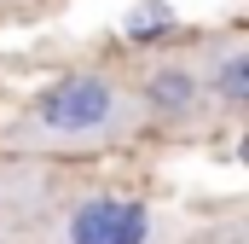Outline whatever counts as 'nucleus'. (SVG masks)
I'll list each match as a JSON object with an SVG mask.
<instances>
[{
	"mask_svg": "<svg viewBox=\"0 0 249 244\" xmlns=\"http://www.w3.org/2000/svg\"><path fill=\"white\" fill-rule=\"evenodd\" d=\"M139 128H145V105L133 70H70L12 117L6 140L29 157H81V151L122 145Z\"/></svg>",
	"mask_w": 249,
	"mask_h": 244,
	"instance_id": "obj_1",
	"label": "nucleus"
},
{
	"mask_svg": "<svg viewBox=\"0 0 249 244\" xmlns=\"http://www.w3.org/2000/svg\"><path fill=\"white\" fill-rule=\"evenodd\" d=\"M29 6H41V0H0V12H29Z\"/></svg>",
	"mask_w": 249,
	"mask_h": 244,
	"instance_id": "obj_6",
	"label": "nucleus"
},
{
	"mask_svg": "<svg viewBox=\"0 0 249 244\" xmlns=\"http://www.w3.org/2000/svg\"><path fill=\"white\" fill-rule=\"evenodd\" d=\"M29 244H180V215L133 192H70L41 209Z\"/></svg>",
	"mask_w": 249,
	"mask_h": 244,
	"instance_id": "obj_2",
	"label": "nucleus"
},
{
	"mask_svg": "<svg viewBox=\"0 0 249 244\" xmlns=\"http://www.w3.org/2000/svg\"><path fill=\"white\" fill-rule=\"evenodd\" d=\"M122 29L133 35V41H162V35L174 29V12H168L162 0H139V6L122 18Z\"/></svg>",
	"mask_w": 249,
	"mask_h": 244,
	"instance_id": "obj_5",
	"label": "nucleus"
},
{
	"mask_svg": "<svg viewBox=\"0 0 249 244\" xmlns=\"http://www.w3.org/2000/svg\"><path fill=\"white\" fill-rule=\"evenodd\" d=\"M0 244H6V239H0Z\"/></svg>",
	"mask_w": 249,
	"mask_h": 244,
	"instance_id": "obj_7",
	"label": "nucleus"
},
{
	"mask_svg": "<svg viewBox=\"0 0 249 244\" xmlns=\"http://www.w3.org/2000/svg\"><path fill=\"white\" fill-rule=\"evenodd\" d=\"M191 70L203 81V99H214L220 111H244L249 105V35L244 29H226V35L203 41Z\"/></svg>",
	"mask_w": 249,
	"mask_h": 244,
	"instance_id": "obj_3",
	"label": "nucleus"
},
{
	"mask_svg": "<svg viewBox=\"0 0 249 244\" xmlns=\"http://www.w3.org/2000/svg\"><path fill=\"white\" fill-rule=\"evenodd\" d=\"M133 87H139V105H145V122L151 117H191L203 105V81L186 59H151L133 70Z\"/></svg>",
	"mask_w": 249,
	"mask_h": 244,
	"instance_id": "obj_4",
	"label": "nucleus"
}]
</instances>
